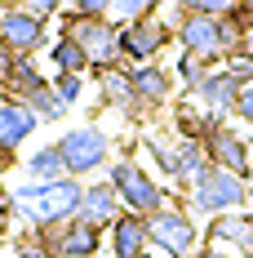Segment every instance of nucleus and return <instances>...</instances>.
<instances>
[{"mask_svg":"<svg viewBox=\"0 0 253 258\" xmlns=\"http://www.w3.org/2000/svg\"><path fill=\"white\" fill-rule=\"evenodd\" d=\"M80 196H85V178H53V182H18L14 187V209L27 227H45V223H67L80 214Z\"/></svg>","mask_w":253,"mask_h":258,"instance_id":"f257e3e1","label":"nucleus"},{"mask_svg":"<svg viewBox=\"0 0 253 258\" xmlns=\"http://www.w3.org/2000/svg\"><path fill=\"white\" fill-rule=\"evenodd\" d=\"M107 178H111V187H116L120 205H125L129 214H142V218L178 201L174 187H169V182H160V174H151L147 165H138L133 156L111 160V165H107Z\"/></svg>","mask_w":253,"mask_h":258,"instance_id":"f03ea898","label":"nucleus"},{"mask_svg":"<svg viewBox=\"0 0 253 258\" xmlns=\"http://www.w3.org/2000/svg\"><path fill=\"white\" fill-rule=\"evenodd\" d=\"M58 23H62L58 31L76 36L80 45H85L94 72H102V67H120V62H125V58H120V23H116V18H85V14H76V9H62ZM94 72H89V76H94Z\"/></svg>","mask_w":253,"mask_h":258,"instance_id":"7ed1b4c3","label":"nucleus"},{"mask_svg":"<svg viewBox=\"0 0 253 258\" xmlns=\"http://www.w3.org/2000/svg\"><path fill=\"white\" fill-rule=\"evenodd\" d=\"M182 205L191 209V214H204V218H213V214H231V209H244V205H249V178H240V174H231V169H218V165H213L200 182L187 187Z\"/></svg>","mask_w":253,"mask_h":258,"instance_id":"20e7f679","label":"nucleus"},{"mask_svg":"<svg viewBox=\"0 0 253 258\" xmlns=\"http://www.w3.org/2000/svg\"><path fill=\"white\" fill-rule=\"evenodd\" d=\"M147 236H151V249H160L164 258L196 254V249H200V240H204L196 214L182 205V201H174V205L147 214Z\"/></svg>","mask_w":253,"mask_h":258,"instance_id":"39448f33","label":"nucleus"},{"mask_svg":"<svg viewBox=\"0 0 253 258\" xmlns=\"http://www.w3.org/2000/svg\"><path fill=\"white\" fill-rule=\"evenodd\" d=\"M58 152L67 160V174L71 178H94V174H102L111 165V138L98 125H76L58 138Z\"/></svg>","mask_w":253,"mask_h":258,"instance_id":"423d86ee","label":"nucleus"},{"mask_svg":"<svg viewBox=\"0 0 253 258\" xmlns=\"http://www.w3.org/2000/svg\"><path fill=\"white\" fill-rule=\"evenodd\" d=\"M169 45H174V23L160 14L120 23V58L125 62H155Z\"/></svg>","mask_w":253,"mask_h":258,"instance_id":"0eeeda50","label":"nucleus"},{"mask_svg":"<svg viewBox=\"0 0 253 258\" xmlns=\"http://www.w3.org/2000/svg\"><path fill=\"white\" fill-rule=\"evenodd\" d=\"M174 40L178 49L187 53H200V58H209L213 67L218 62H227V45H222V18H209V14H178L174 9Z\"/></svg>","mask_w":253,"mask_h":258,"instance_id":"6e6552de","label":"nucleus"},{"mask_svg":"<svg viewBox=\"0 0 253 258\" xmlns=\"http://www.w3.org/2000/svg\"><path fill=\"white\" fill-rule=\"evenodd\" d=\"M40 240H49L58 258H98L107 245V232L85 223V218H67V223H45V227H31Z\"/></svg>","mask_w":253,"mask_h":258,"instance_id":"1a4fd4ad","label":"nucleus"},{"mask_svg":"<svg viewBox=\"0 0 253 258\" xmlns=\"http://www.w3.org/2000/svg\"><path fill=\"white\" fill-rule=\"evenodd\" d=\"M0 36L14 45L18 53H36L40 49H49V18H36L31 9H23V5H14V0H5L0 5Z\"/></svg>","mask_w":253,"mask_h":258,"instance_id":"9d476101","label":"nucleus"},{"mask_svg":"<svg viewBox=\"0 0 253 258\" xmlns=\"http://www.w3.org/2000/svg\"><path fill=\"white\" fill-rule=\"evenodd\" d=\"M94 85H98V107H111V111H120L129 120H147L151 111L142 107V98L133 94V80H129V67H102L94 72Z\"/></svg>","mask_w":253,"mask_h":258,"instance_id":"9b49d317","label":"nucleus"},{"mask_svg":"<svg viewBox=\"0 0 253 258\" xmlns=\"http://www.w3.org/2000/svg\"><path fill=\"white\" fill-rule=\"evenodd\" d=\"M204 147H209V160H213L218 169H231V174H240V178L253 174V143L231 125V120H222V125L213 129V134L204 138Z\"/></svg>","mask_w":253,"mask_h":258,"instance_id":"f8f14e48","label":"nucleus"},{"mask_svg":"<svg viewBox=\"0 0 253 258\" xmlns=\"http://www.w3.org/2000/svg\"><path fill=\"white\" fill-rule=\"evenodd\" d=\"M129 67V80H133V94L142 98V107L147 111H155V107H169V98H174V67H160V62H125Z\"/></svg>","mask_w":253,"mask_h":258,"instance_id":"ddd939ff","label":"nucleus"},{"mask_svg":"<svg viewBox=\"0 0 253 258\" xmlns=\"http://www.w3.org/2000/svg\"><path fill=\"white\" fill-rule=\"evenodd\" d=\"M191 98L204 107V111H213V116H222V120H231V111H235V98H240V80L227 72V62L222 67H213L209 76L191 89Z\"/></svg>","mask_w":253,"mask_h":258,"instance_id":"4468645a","label":"nucleus"},{"mask_svg":"<svg viewBox=\"0 0 253 258\" xmlns=\"http://www.w3.org/2000/svg\"><path fill=\"white\" fill-rule=\"evenodd\" d=\"M253 240V214L249 209H231V214H213L204 227V245H222L231 254H244Z\"/></svg>","mask_w":253,"mask_h":258,"instance_id":"2eb2a0df","label":"nucleus"},{"mask_svg":"<svg viewBox=\"0 0 253 258\" xmlns=\"http://www.w3.org/2000/svg\"><path fill=\"white\" fill-rule=\"evenodd\" d=\"M151 249V236H147V218L142 214H120L111 227H107V254L111 258H142Z\"/></svg>","mask_w":253,"mask_h":258,"instance_id":"dca6fc26","label":"nucleus"},{"mask_svg":"<svg viewBox=\"0 0 253 258\" xmlns=\"http://www.w3.org/2000/svg\"><path fill=\"white\" fill-rule=\"evenodd\" d=\"M120 214H125V205H120V196H116L111 178L85 182V196H80V214H76V218H85V223H94V227H102V232H107Z\"/></svg>","mask_w":253,"mask_h":258,"instance_id":"f3484780","label":"nucleus"},{"mask_svg":"<svg viewBox=\"0 0 253 258\" xmlns=\"http://www.w3.org/2000/svg\"><path fill=\"white\" fill-rule=\"evenodd\" d=\"M36 129H40V116H36L31 107L18 103V98H5V94H0V147L18 152V147H23Z\"/></svg>","mask_w":253,"mask_h":258,"instance_id":"a211bd4d","label":"nucleus"},{"mask_svg":"<svg viewBox=\"0 0 253 258\" xmlns=\"http://www.w3.org/2000/svg\"><path fill=\"white\" fill-rule=\"evenodd\" d=\"M218 125H222V116L204 111L191 94H182V98L174 103V134H178V138H196V143H204Z\"/></svg>","mask_w":253,"mask_h":258,"instance_id":"6ab92c4d","label":"nucleus"},{"mask_svg":"<svg viewBox=\"0 0 253 258\" xmlns=\"http://www.w3.org/2000/svg\"><path fill=\"white\" fill-rule=\"evenodd\" d=\"M45 85H49V72H45V67H40L31 53H23V58L14 62L9 80L0 85V94H5V98H18V103H27V98H31V94H40Z\"/></svg>","mask_w":253,"mask_h":258,"instance_id":"aec40b11","label":"nucleus"},{"mask_svg":"<svg viewBox=\"0 0 253 258\" xmlns=\"http://www.w3.org/2000/svg\"><path fill=\"white\" fill-rule=\"evenodd\" d=\"M49 72H80V76H89L94 62H89V53H85V45H80L76 36L58 31L49 40Z\"/></svg>","mask_w":253,"mask_h":258,"instance_id":"412c9836","label":"nucleus"},{"mask_svg":"<svg viewBox=\"0 0 253 258\" xmlns=\"http://www.w3.org/2000/svg\"><path fill=\"white\" fill-rule=\"evenodd\" d=\"M23 169H27V178H31V182L67 178V160H62V152H58V143H40V147L23 160Z\"/></svg>","mask_w":253,"mask_h":258,"instance_id":"4be33fe9","label":"nucleus"},{"mask_svg":"<svg viewBox=\"0 0 253 258\" xmlns=\"http://www.w3.org/2000/svg\"><path fill=\"white\" fill-rule=\"evenodd\" d=\"M142 152L151 156L155 174L169 178V187L178 182V134H147L142 138Z\"/></svg>","mask_w":253,"mask_h":258,"instance_id":"5701e85b","label":"nucleus"},{"mask_svg":"<svg viewBox=\"0 0 253 258\" xmlns=\"http://www.w3.org/2000/svg\"><path fill=\"white\" fill-rule=\"evenodd\" d=\"M222 67V62H218ZM213 72V62L209 58H200V53H187V49H178V62H174V80H178V89L182 94H191L196 85H200L204 76Z\"/></svg>","mask_w":253,"mask_h":258,"instance_id":"b1692460","label":"nucleus"},{"mask_svg":"<svg viewBox=\"0 0 253 258\" xmlns=\"http://www.w3.org/2000/svg\"><path fill=\"white\" fill-rule=\"evenodd\" d=\"M27 107L40 116V125H58V120L71 111V107H67L62 98H58V94H53V85H45L40 94H31V98H27Z\"/></svg>","mask_w":253,"mask_h":258,"instance_id":"393cba45","label":"nucleus"},{"mask_svg":"<svg viewBox=\"0 0 253 258\" xmlns=\"http://www.w3.org/2000/svg\"><path fill=\"white\" fill-rule=\"evenodd\" d=\"M49 85H53V94L67 107H76L80 98H85V76H80V72H49Z\"/></svg>","mask_w":253,"mask_h":258,"instance_id":"a878e982","label":"nucleus"},{"mask_svg":"<svg viewBox=\"0 0 253 258\" xmlns=\"http://www.w3.org/2000/svg\"><path fill=\"white\" fill-rule=\"evenodd\" d=\"M169 0H116V23H133V18H151V14H160Z\"/></svg>","mask_w":253,"mask_h":258,"instance_id":"bb28decb","label":"nucleus"},{"mask_svg":"<svg viewBox=\"0 0 253 258\" xmlns=\"http://www.w3.org/2000/svg\"><path fill=\"white\" fill-rule=\"evenodd\" d=\"M178 14H209V18H222L235 9V0H169Z\"/></svg>","mask_w":253,"mask_h":258,"instance_id":"cd10ccee","label":"nucleus"},{"mask_svg":"<svg viewBox=\"0 0 253 258\" xmlns=\"http://www.w3.org/2000/svg\"><path fill=\"white\" fill-rule=\"evenodd\" d=\"M14 258H58V254H53V245H49V240H40V236L27 227V232L14 240Z\"/></svg>","mask_w":253,"mask_h":258,"instance_id":"c85d7f7f","label":"nucleus"},{"mask_svg":"<svg viewBox=\"0 0 253 258\" xmlns=\"http://www.w3.org/2000/svg\"><path fill=\"white\" fill-rule=\"evenodd\" d=\"M67 9H76L85 18H111V14H116V0H71Z\"/></svg>","mask_w":253,"mask_h":258,"instance_id":"c756f323","label":"nucleus"},{"mask_svg":"<svg viewBox=\"0 0 253 258\" xmlns=\"http://www.w3.org/2000/svg\"><path fill=\"white\" fill-rule=\"evenodd\" d=\"M14 5H23V9H31L36 18H58V14L67 9V0H14Z\"/></svg>","mask_w":253,"mask_h":258,"instance_id":"7c9ffc66","label":"nucleus"},{"mask_svg":"<svg viewBox=\"0 0 253 258\" xmlns=\"http://www.w3.org/2000/svg\"><path fill=\"white\" fill-rule=\"evenodd\" d=\"M240 125H249L253 129V80L249 85H240V98H235V111H231Z\"/></svg>","mask_w":253,"mask_h":258,"instance_id":"2f4dec72","label":"nucleus"},{"mask_svg":"<svg viewBox=\"0 0 253 258\" xmlns=\"http://www.w3.org/2000/svg\"><path fill=\"white\" fill-rule=\"evenodd\" d=\"M18 58H23V53H18L9 40H5V36H0V85L9 80V72H14V62H18Z\"/></svg>","mask_w":253,"mask_h":258,"instance_id":"473e14b6","label":"nucleus"},{"mask_svg":"<svg viewBox=\"0 0 253 258\" xmlns=\"http://www.w3.org/2000/svg\"><path fill=\"white\" fill-rule=\"evenodd\" d=\"M196 258H240V254H231V249H222V245H204V240H200Z\"/></svg>","mask_w":253,"mask_h":258,"instance_id":"72a5a7b5","label":"nucleus"},{"mask_svg":"<svg viewBox=\"0 0 253 258\" xmlns=\"http://www.w3.org/2000/svg\"><path fill=\"white\" fill-rule=\"evenodd\" d=\"M235 18L244 27H253V0H235Z\"/></svg>","mask_w":253,"mask_h":258,"instance_id":"f704fd0d","label":"nucleus"},{"mask_svg":"<svg viewBox=\"0 0 253 258\" xmlns=\"http://www.w3.org/2000/svg\"><path fill=\"white\" fill-rule=\"evenodd\" d=\"M235 53H249V58H253V27L244 31V40H240V49H235Z\"/></svg>","mask_w":253,"mask_h":258,"instance_id":"c9c22d12","label":"nucleus"},{"mask_svg":"<svg viewBox=\"0 0 253 258\" xmlns=\"http://www.w3.org/2000/svg\"><path fill=\"white\" fill-rule=\"evenodd\" d=\"M244 209H249V214H253V178H249V205H244Z\"/></svg>","mask_w":253,"mask_h":258,"instance_id":"e433bc0d","label":"nucleus"},{"mask_svg":"<svg viewBox=\"0 0 253 258\" xmlns=\"http://www.w3.org/2000/svg\"><path fill=\"white\" fill-rule=\"evenodd\" d=\"M142 258H164V254H160V249H147V254H142Z\"/></svg>","mask_w":253,"mask_h":258,"instance_id":"4c0bfd02","label":"nucleus"}]
</instances>
